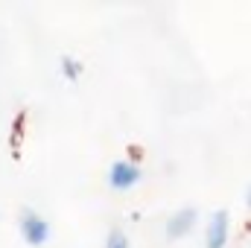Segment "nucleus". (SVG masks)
Here are the masks:
<instances>
[{"label": "nucleus", "instance_id": "obj_5", "mask_svg": "<svg viewBox=\"0 0 251 248\" xmlns=\"http://www.w3.org/2000/svg\"><path fill=\"white\" fill-rule=\"evenodd\" d=\"M105 248H128V240H126L123 231H111L108 234V246Z\"/></svg>", "mask_w": 251, "mask_h": 248}, {"label": "nucleus", "instance_id": "obj_2", "mask_svg": "<svg viewBox=\"0 0 251 248\" xmlns=\"http://www.w3.org/2000/svg\"><path fill=\"white\" fill-rule=\"evenodd\" d=\"M108 178H111V187H117V190H128L131 184H137V178H140V167H137L134 161H114Z\"/></svg>", "mask_w": 251, "mask_h": 248}, {"label": "nucleus", "instance_id": "obj_6", "mask_svg": "<svg viewBox=\"0 0 251 248\" xmlns=\"http://www.w3.org/2000/svg\"><path fill=\"white\" fill-rule=\"evenodd\" d=\"M62 67H64V76H67V79H76V76H79V70H82V67L73 62L70 56H64V59H62Z\"/></svg>", "mask_w": 251, "mask_h": 248}, {"label": "nucleus", "instance_id": "obj_4", "mask_svg": "<svg viewBox=\"0 0 251 248\" xmlns=\"http://www.w3.org/2000/svg\"><path fill=\"white\" fill-rule=\"evenodd\" d=\"M193 222H196V210H193V207H181L178 213L170 216V222H167V234H170V237H184L190 228H193Z\"/></svg>", "mask_w": 251, "mask_h": 248}, {"label": "nucleus", "instance_id": "obj_3", "mask_svg": "<svg viewBox=\"0 0 251 248\" xmlns=\"http://www.w3.org/2000/svg\"><path fill=\"white\" fill-rule=\"evenodd\" d=\"M204 243H207V248H225V243H228V213L225 210H216L210 216Z\"/></svg>", "mask_w": 251, "mask_h": 248}, {"label": "nucleus", "instance_id": "obj_7", "mask_svg": "<svg viewBox=\"0 0 251 248\" xmlns=\"http://www.w3.org/2000/svg\"><path fill=\"white\" fill-rule=\"evenodd\" d=\"M246 204H249V207H251V190H249V193H246Z\"/></svg>", "mask_w": 251, "mask_h": 248}, {"label": "nucleus", "instance_id": "obj_1", "mask_svg": "<svg viewBox=\"0 0 251 248\" xmlns=\"http://www.w3.org/2000/svg\"><path fill=\"white\" fill-rule=\"evenodd\" d=\"M18 225H21V234H24V240H26L29 246H41V243L50 237V225H47L35 210H29V207L21 210Z\"/></svg>", "mask_w": 251, "mask_h": 248}]
</instances>
